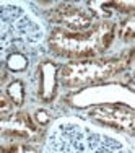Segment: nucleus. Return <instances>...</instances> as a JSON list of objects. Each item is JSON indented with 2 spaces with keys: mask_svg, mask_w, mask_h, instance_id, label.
Returning a JSON list of instances; mask_svg holds the SVG:
<instances>
[{
  "mask_svg": "<svg viewBox=\"0 0 135 153\" xmlns=\"http://www.w3.org/2000/svg\"><path fill=\"white\" fill-rule=\"evenodd\" d=\"M44 153H135L124 138L76 117L54 122L46 137Z\"/></svg>",
  "mask_w": 135,
  "mask_h": 153,
  "instance_id": "obj_1",
  "label": "nucleus"
},
{
  "mask_svg": "<svg viewBox=\"0 0 135 153\" xmlns=\"http://www.w3.org/2000/svg\"><path fill=\"white\" fill-rule=\"evenodd\" d=\"M117 21H99L94 28L73 33L62 28H50L46 38V49L56 59L67 62L101 57L116 41Z\"/></svg>",
  "mask_w": 135,
  "mask_h": 153,
  "instance_id": "obj_2",
  "label": "nucleus"
},
{
  "mask_svg": "<svg viewBox=\"0 0 135 153\" xmlns=\"http://www.w3.org/2000/svg\"><path fill=\"white\" fill-rule=\"evenodd\" d=\"M135 46L114 56H101L86 60L64 62L60 65L59 82L68 91H80L90 86L103 85L125 74L134 64Z\"/></svg>",
  "mask_w": 135,
  "mask_h": 153,
  "instance_id": "obj_3",
  "label": "nucleus"
},
{
  "mask_svg": "<svg viewBox=\"0 0 135 153\" xmlns=\"http://www.w3.org/2000/svg\"><path fill=\"white\" fill-rule=\"evenodd\" d=\"M0 28H2V56L21 51L39 57L44 54L42 42H46V31L39 18L18 3L2 2L0 10Z\"/></svg>",
  "mask_w": 135,
  "mask_h": 153,
  "instance_id": "obj_4",
  "label": "nucleus"
},
{
  "mask_svg": "<svg viewBox=\"0 0 135 153\" xmlns=\"http://www.w3.org/2000/svg\"><path fill=\"white\" fill-rule=\"evenodd\" d=\"M72 108L86 109L101 104H124L135 109V75L127 83H103L90 88L72 91L67 98Z\"/></svg>",
  "mask_w": 135,
  "mask_h": 153,
  "instance_id": "obj_5",
  "label": "nucleus"
},
{
  "mask_svg": "<svg viewBox=\"0 0 135 153\" xmlns=\"http://www.w3.org/2000/svg\"><path fill=\"white\" fill-rule=\"evenodd\" d=\"M42 16L52 28H62L73 33H83L94 28L99 21L86 8V5H78L72 2L54 3L50 8L42 12Z\"/></svg>",
  "mask_w": 135,
  "mask_h": 153,
  "instance_id": "obj_6",
  "label": "nucleus"
},
{
  "mask_svg": "<svg viewBox=\"0 0 135 153\" xmlns=\"http://www.w3.org/2000/svg\"><path fill=\"white\" fill-rule=\"evenodd\" d=\"M86 117L94 126L135 137V109L124 104H101L88 109Z\"/></svg>",
  "mask_w": 135,
  "mask_h": 153,
  "instance_id": "obj_7",
  "label": "nucleus"
},
{
  "mask_svg": "<svg viewBox=\"0 0 135 153\" xmlns=\"http://www.w3.org/2000/svg\"><path fill=\"white\" fill-rule=\"evenodd\" d=\"M3 142H24V143H39L44 137V129L34 122L28 112L13 111L0 121Z\"/></svg>",
  "mask_w": 135,
  "mask_h": 153,
  "instance_id": "obj_8",
  "label": "nucleus"
},
{
  "mask_svg": "<svg viewBox=\"0 0 135 153\" xmlns=\"http://www.w3.org/2000/svg\"><path fill=\"white\" fill-rule=\"evenodd\" d=\"M59 62H56L52 57H41L38 60L34 70V93L41 104H52L57 100L59 94V72H60Z\"/></svg>",
  "mask_w": 135,
  "mask_h": 153,
  "instance_id": "obj_9",
  "label": "nucleus"
},
{
  "mask_svg": "<svg viewBox=\"0 0 135 153\" xmlns=\"http://www.w3.org/2000/svg\"><path fill=\"white\" fill-rule=\"evenodd\" d=\"M3 59V67L10 72V74H24V72L30 70L31 62L36 59L33 54L28 52H21V51H12V52L2 56Z\"/></svg>",
  "mask_w": 135,
  "mask_h": 153,
  "instance_id": "obj_10",
  "label": "nucleus"
},
{
  "mask_svg": "<svg viewBox=\"0 0 135 153\" xmlns=\"http://www.w3.org/2000/svg\"><path fill=\"white\" fill-rule=\"evenodd\" d=\"M86 8L94 15L98 21H116L120 20L117 8L114 2H103V0H94V2H86Z\"/></svg>",
  "mask_w": 135,
  "mask_h": 153,
  "instance_id": "obj_11",
  "label": "nucleus"
},
{
  "mask_svg": "<svg viewBox=\"0 0 135 153\" xmlns=\"http://www.w3.org/2000/svg\"><path fill=\"white\" fill-rule=\"evenodd\" d=\"M3 93L8 96V100L12 101V104L15 109H21L26 101V85L21 78H13L8 82V85L5 86Z\"/></svg>",
  "mask_w": 135,
  "mask_h": 153,
  "instance_id": "obj_12",
  "label": "nucleus"
},
{
  "mask_svg": "<svg viewBox=\"0 0 135 153\" xmlns=\"http://www.w3.org/2000/svg\"><path fill=\"white\" fill-rule=\"evenodd\" d=\"M116 39L124 44H134L135 46V15L124 16L117 21V31Z\"/></svg>",
  "mask_w": 135,
  "mask_h": 153,
  "instance_id": "obj_13",
  "label": "nucleus"
},
{
  "mask_svg": "<svg viewBox=\"0 0 135 153\" xmlns=\"http://www.w3.org/2000/svg\"><path fill=\"white\" fill-rule=\"evenodd\" d=\"M2 153H39L38 147L24 142H3Z\"/></svg>",
  "mask_w": 135,
  "mask_h": 153,
  "instance_id": "obj_14",
  "label": "nucleus"
},
{
  "mask_svg": "<svg viewBox=\"0 0 135 153\" xmlns=\"http://www.w3.org/2000/svg\"><path fill=\"white\" fill-rule=\"evenodd\" d=\"M33 119H34V122L38 124L41 129H46V127L50 126V122H52V117H50V114L46 111L44 108L36 109L34 114H33Z\"/></svg>",
  "mask_w": 135,
  "mask_h": 153,
  "instance_id": "obj_15",
  "label": "nucleus"
},
{
  "mask_svg": "<svg viewBox=\"0 0 135 153\" xmlns=\"http://www.w3.org/2000/svg\"><path fill=\"white\" fill-rule=\"evenodd\" d=\"M116 3V8H117V13L120 18L124 16H129V15H135V0H120V2H114Z\"/></svg>",
  "mask_w": 135,
  "mask_h": 153,
  "instance_id": "obj_16",
  "label": "nucleus"
},
{
  "mask_svg": "<svg viewBox=\"0 0 135 153\" xmlns=\"http://www.w3.org/2000/svg\"><path fill=\"white\" fill-rule=\"evenodd\" d=\"M13 111H16L15 106H13L12 101L8 100V96L2 91V94H0V117H7V116L12 114Z\"/></svg>",
  "mask_w": 135,
  "mask_h": 153,
  "instance_id": "obj_17",
  "label": "nucleus"
},
{
  "mask_svg": "<svg viewBox=\"0 0 135 153\" xmlns=\"http://www.w3.org/2000/svg\"><path fill=\"white\" fill-rule=\"evenodd\" d=\"M132 67H135V59H134V64H132Z\"/></svg>",
  "mask_w": 135,
  "mask_h": 153,
  "instance_id": "obj_18",
  "label": "nucleus"
}]
</instances>
